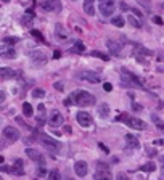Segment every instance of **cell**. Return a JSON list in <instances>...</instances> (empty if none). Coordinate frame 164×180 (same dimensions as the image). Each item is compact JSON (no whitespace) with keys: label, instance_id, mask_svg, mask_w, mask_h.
Here are the masks:
<instances>
[{"label":"cell","instance_id":"ba28073f","mask_svg":"<svg viewBox=\"0 0 164 180\" xmlns=\"http://www.w3.org/2000/svg\"><path fill=\"white\" fill-rule=\"evenodd\" d=\"M2 135L5 137L6 140H10V142H16L19 138V130L15 129V127H11V126H6L2 130Z\"/></svg>","mask_w":164,"mask_h":180},{"label":"cell","instance_id":"484cf974","mask_svg":"<svg viewBox=\"0 0 164 180\" xmlns=\"http://www.w3.org/2000/svg\"><path fill=\"white\" fill-rule=\"evenodd\" d=\"M111 23H113V26H116V27H124V18L122 16H114L111 19Z\"/></svg>","mask_w":164,"mask_h":180},{"label":"cell","instance_id":"4dcf8cb0","mask_svg":"<svg viewBox=\"0 0 164 180\" xmlns=\"http://www.w3.org/2000/svg\"><path fill=\"white\" fill-rule=\"evenodd\" d=\"M48 180H61V177H60V172L56 170V169H53V170L48 174Z\"/></svg>","mask_w":164,"mask_h":180},{"label":"cell","instance_id":"8d00e7d4","mask_svg":"<svg viewBox=\"0 0 164 180\" xmlns=\"http://www.w3.org/2000/svg\"><path fill=\"white\" fill-rule=\"evenodd\" d=\"M132 108L135 111H142V110H143V106H140L138 103H132Z\"/></svg>","mask_w":164,"mask_h":180},{"label":"cell","instance_id":"7dc6e473","mask_svg":"<svg viewBox=\"0 0 164 180\" xmlns=\"http://www.w3.org/2000/svg\"><path fill=\"white\" fill-rule=\"evenodd\" d=\"M161 177H162V178H164V167H162V169H161Z\"/></svg>","mask_w":164,"mask_h":180},{"label":"cell","instance_id":"d590c367","mask_svg":"<svg viewBox=\"0 0 164 180\" xmlns=\"http://www.w3.org/2000/svg\"><path fill=\"white\" fill-rule=\"evenodd\" d=\"M53 87L56 89V90H60V92H63L65 90V85H63V82H55V85Z\"/></svg>","mask_w":164,"mask_h":180},{"label":"cell","instance_id":"f546056e","mask_svg":"<svg viewBox=\"0 0 164 180\" xmlns=\"http://www.w3.org/2000/svg\"><path fill=\"white\" fill-rule=\"evenodd\" d=\"M142 170L143 172H153L154 170V162H146L142 166Z\"/></svg>","mask_w":164,"mask_h":180},{"label":"cell","instance_id":"1f68e13d","mask_svg":"<svg viewBox=\"0 0 164 180\" xmlns=\"http://www.w3.org/2000/svg\"><path fill=\"white\" fill-rule=\"evenodd\" d=\"M90 55L92 56H97V58H100V60H108V55H105V53H102V52H97V50H95V52H90Z\"/></svg>","mask_w":164,"mask_h":180},{"label":"cell","instance_id":"52a82bcc","mask_svg":"<svg viewBox=\"0 0 164 180\" xmlns=\"http://www.w3.org/2000/svg\"><path fill=\"white\" fill-rule=\"evenodd\" d=\"M39 6L42 10H47V11H61V3L60 0H40Z\"/></svg>","mask_w":164,"mask_h":180},{"label":"cell","instance_id":"d6986e66","mask_svg":"<svg viewBox=\"0 0 164 180\" xmlns=\"http://www.w3.org/2000/svg\"><path fill=\"white\" fill-rule=\"evenodd\" d=\"M94 3H95V0H84V11L90 16L95 15V5Z\"/></svg>","mask_w":164,"mask_h":180},{"label":"cell","instance_id":"ee69618b","mask_svg":"<svg viewBox=\"0 0 164 180\" xmlns=\"http://www.w3.org/2000/svg\"><path fill=\"white\" fill-rule=\"evenodd\" d=\"M118 180H129V177H127L126 174H119L118 175Z\"/></svg>","mask_w":164,"mask_h":180},{"label":"cell","instance_id":"bcb514c9","mask_svg":"<svg viewBox=\"0 0 164 180\" xmlns=\"http://www.w3.org/2000/svg\"><path fill=\"white\" fill-rule=\"evenodd\" d=\"M3 100H5V93L2 92V93H0V102H3Z\"/></svg>","mask_w":164,"mask_h":180},{"label":"cell","instance_id":"7bdbcfd3","mask_svg":"<svg viewBox=\"0 0 164 180\" xmlns=\"http://www.w3.org/2000/svg\"><path fill=\"white\" fill-rule=\"evenodd\" d=\"M16 121L19 122V124H21V126H24V129H29V126H27V124H26V122H24L23 119H21V118H16Z\"/></svg>","mask_w":164,"mask_h":180},{"label":"cell","instance_id":"5bb4252c","mask_svg":"<svg viewBox=\"0 0 164 180\" xmlns=\"http://www.w3.org/2000/svg\"><path fill=\"white\" fill-rule=\"evenodd\" d=\"M35 121H37V126H39V127H42V126L45 124V121H47L45 106L42 105V103H39V106H37V118H35Z\"/></svg>","mask_w":164,"mask_h":180},{"label":"cell","instance_id":"cb8c5ba5","mask_svg":"<svg viewBox=\"0 0 164 180\" xmlns=\"http://www.w3.org/2000/svg\"><path fill=\"white\" fill-rule=\"evenodd\" d=\"M127 21H129V24H130V26H134L135 29H140V27H142V23H140V21H138L137 18H135V16H132V15H129Z\"/></svg>","mask_w":164,"mask_h":180},{"label":"cell","instance_id":"e575fe53","mask_svg":"<svg viewBox=\"0 0 164 180\" xmlns=\"http://www.w3.org/2000/svg\"><path fill=\"white\" fill-rule=\"evenodd\" d=\"M138 2H140L142 5H143L146 10H150V8H151V0H138Z\"/></svg>","mask_w":164,"mask_h":180},{"label":"cell","instance_id":"44dd1931","mask_svg":"<svg viewBox=\"0 0 164 180\" xmlns=\"http://www.w3.org/2000/svg\"><path fill=\"white\" fill-rule=\"evenodd\" d=\"M16 76V71H13L10 68H2L0 69V77L2 79H13Z\"/></svg>","mask_w":164,"mask_h":180},{"label":"cell","instance_id":"ffe728a7","mask_svg":"<svg viewBox=\"0 0 164 180\" xmlns=\"http://www.w3.org/2000/svg\"><path fill=\"white\" fill-rule=\"evenodd\" d=\"M94 180H113V175L110 170H98V172H95Z\"/></svg>","mask_w":164,"mask_h":180},{"label":"cell","instance_id":"9a60e30c","mask_svg":"<svg viewBox=\"0 0 164 180\" xmlns=\"http://www.w3.org/2000/svg\"><path fill=\"white\" fill-rule=\"evenodd\" d=\"M26 154L29 159L35 161V162H40V164H44V158H42V154L39 153L37 150H32V148H26Z\"/></svg>","mask_w":164,"mask_h":180},{"label":"cell","instance_id":"d4e9b609","mask_svg":"<svg viewBox=\"0 0 164 180\" xmlns=\"http://www.w3.org/2000/svg\"><path fill=\"white\" fill-rule=\"evenodd\" d=\"M69 52H73V53H82V52H85V47H84L82 42H77V44H74V47L71 48Z\"/></svg>","mask_w":164,"mask_h":180},{"label":"cell","instance_id":"b9f144b4","mask_svg":"<svg viewBox=\"0 0 164 180\" xmlns=\"http://www.w3.org/2000/svg\"><path fill=\"white\" fill-rule=\"evenodd\" d=\"M153 23H156V24H162V19H161L159 16H153Z\"/></svg>","mask_w":164,"mask_h":180},{"label":"cell","instance_id":"4316f807","mask_svg":"<svg viewBox=\"0 0 164 180\" xmlns=\"http://www.w3.org/2000/svg\"><path fill=\"white\" fill-rule=\"evenodd\" d=\"M32 113H34V111H32V106H31L29 103H24V105H23V114H24V116L29 118V116H32Z\"/></svg>","mask_w":164,"mask_h":180},{"label":"cell","instance_id":"681fc988","mask_svg":"<svg viewBox=\"0 0 164 180\" xmlns=\"http://www.w3.org/2000/svg\"><path fill=\"white\" fill-rule=\"evenodd\" d=\"M3 2H5V3H6V2H10V0H3Z\"/></svg>","mask_w":164,"mask_h":180},{"label":"cell","instance_id":"277c9868","mask_svg":"<svg viewBox=\"0 0 164 180\" xmlns=\"http://www.w3.org/2000/svg\"><path fill=\"white\" fill-rule=\"evenodd\" d=\"M121 73H122V81L129 85V87H142V85H143V82H142L134 73H130L129 69L122 68L121 69Z\"/></svg>","mask_w":164,"mask_h":180},{"label":"cell","instance_id":"83f0119b","mask_svg":"<svg viewBox=\"0 0 164 180\" xmlns=\"http://www.w3.org/2000/svg\"><path fill=\"white\" fill-rule=\"evenodd\" d=\"M16 42H18V37H5L2 40V47H5V45H13V44H16Z\"/></svg>","mask_w":164,"mask_h":180},{"label":"cell","instance_id":"f907efd6","mask_svg":"<svg viewBox=\"0 0 164 180\" xmlns=\"http://www.w3.org/2000/svg\"><path fill=\"white\" fill-rule=\"evenodd\" d=\"M159 180H164V178H162V177H161V178H159Z\"/></svg>","mask_w":164,"mask_h":180},{"label":"cell","instance_id":"7c38bea8","mask_svg":"<svg viewBox=\"0 0 164 180\" xmlns=\"http://www.w3.org/2000/svg\"><path fill=\"white\" fill-rule=\"evenodd\" d=\"M31 60H32V63L35 64V66H44V64L47 63V56H45L44 52H32Z\"/></svg>","mask_w":164,"mask_h":180},{"label":"cell","instance_id":"f35d334b","mask_svg":"<svg viewBox=\"0 0 164 180\" xmlns=\"http://www.w3.org/2000/svg\"><path fill=\"white\" fill-rule=\"evenodd\" d=\"M63 103H65L66 106H71V105H74V103H73V98H71V97H68V98H66V100H65V102H63Z\"/></svg>","mask_w":164,"mask_h":180},{"label":"cell","instance_id":"c3c4849f","mask_svg":"<svg viewBox=\"0 0 164 180\" xmlns=\"http://www.w3.org/2000/svg\"><path fill=\"white\" fill-rule=\"evenodd\" d=\"M161 161H162V162H164V156H162V158H161Z\"/></svg>","mask_w":164,"mask_h":180},{"label":"cell","instance_id":"d6a6232c","mask_svg":"<svg viewBox=\"0 0 164 180\" xmlns=\"http://www.w3.org/2000/svg\"><path fill=\"white\" fill-rule=\"evenodd\" d=\"M31 35H32V37H35L37 40H40V42H45L44 35H42V34H40L39 31H35V29H32V31H31Z\"/></svg>","mask_w":164,"mask_h":180},{"label":"cell","instance_id":"8fae6325","mask_svg":"<svg viewBox=\"0 0 164 180\" xmlns=\"http://www.w3.org/2000/svg\"><path fill=\"white\" fill-rule=\"evenodd\" d=\"M48 124L50 127H58L63 124V116H61V113L58 110H53L52 114H50V119H48Z\"/></svg>","mask_w":164,"mask_h":180},{"label":"cell","instance_id":"5b68a950","mask_svg":"<svg viewBox=\"0 0 164 180\" xmlns=\"http://www.w3.org/2000/svg\"><path fill=\"white\" fill-rule=\"evenodd\" d=\"M77 79H81V81H87L90 84H100L102 82L100 74L94 73V71H79V73H77Z\"/></svg>","mask_w":164,"mask_h":180},{"label":"cell","instance_id":"7402d4cb","mask_svg":"<svg viewBox=\"0 0 164 180\" xmlns=\"http://www.w3.org/2000/svg\"><path fill=\"white\" fill-rule=\"evenodd\" d=\"M2 58H5V60H13V58H16V52H15V48H6V50H2Z\"/></svg>","mask_w":164,"mask_h":180},{"label":"cell","instance_id":"ac0fdd59","mask_svg":"<svg viewBox=\"0 0 164 180\" xmlns=\"http://www.w3.org/2000/svg\"><path fill=\"white\" fill-rule=\"evenodd\" d=\"M55 37L58 39L60 42L68 40V34H66V31H65V29H63V26H61V24H56V27H55Z\"/></svg>","mask_w":164,"mask_h":180},{"label":"cell","instance_id":"74e56055","mask_svg":"<svg viewBox=\"0 0 164 180\" xmlns=\"http://www.w3.org/2000/svg\"><path fill=\"white\" fill-rule=\"evenodd\" d=\"M103 89H105L106 92H111V90H113V85H111V84H108V82H106V84H103Z\"/></svg>","mask_w":164,"mask_h":180},{"label":"cell","instance_id":"30bf717a","mask_svg":"<svg viewBox=\"0 0 164 180\" xmlns=\"http://www.w3.org/2000/svg\"><path fill=\"white\" fill-rule=\"evenodd\" d=\"M106 47H108V50L113 53V55H121V50H122V44H121L119 40H113V39H108L106 40Z\"/></svg>","mask_w":164,"mask_h":180},{"label":"cell","instance_id":"ab89813d","mask_svg":"<svg viewBox=\"0 0 164 180\" xmlns=\"http://www.w3.org/2000/svg\"><path fill=\"white\" fill-rule=\"evenodd\" d=\"M98 167H100V170H108V166L105 162H98Z\"/></svg>","mask_w":164,"mask_h":180},{"label":"cell","instance_id":"8992f818","mask_svg":"<svg viewBox=\"0 0 164 180\" xmlns=\"http://www.w3.org/2000/svg\"><path fill=\"white\" fill-rule=\"evenodd\" d=\"M114 8H116V3L114 0H100V11L105 18L111 16L114 13Z\"/></svg>","mask_w":164,"mask_h":180},{"label":"cell","instance_id":"7a4b0ae2","mask_svg":"<svg viewBox=\"0 0 164 180\" xmlns=\"http://www.w3.org/2000/svg\"><path fill=\"white\" fill-rule=\"evenodd\" d=\"M116 121L124 122L129 129H135V130H145L146 129V122L145 121H142V119L135 118V116H129V114H121V116L116 118Z\"/></svg>","mask_w":164,"mask_h":180},{"label":"cell","instance_id":"4fadbf2b","mask_svg":"<svg viewBox=\"0 0 164 180\" xmlns=\"http://www.w3.org/2000/svg\"><path fill=\"white\" fill-rule=\"evenodd\" d=\"M74 172H76L77 177H85V175H87V172H89L87 162H85V161H77L74 164Z\"/></svg>","mask_w":164,"mask_h":180},{"label":"cell","instance_id":"603a6c76","mask_svg":"<svg viewBox=\"0 0 164 180\" xmlns=\"http://www.w3.org/2000/svg\"><path fill=\"white\" fill-rule=\"evenodd\" d=\"M98 114H100V118H108L110 116V106H108V103H102L98 106Z\"/></svg>","mask_w":164,"mask_h":180},{"label":"cell","instance_id":"6da1fadb","mask_svg":"<svg viewBox=\"0 0 164 180\" xmlns=\"http://www.w3.org/2000/svg\"><path fill=\"white\" fill-rule=\"evenodd\" d=\"M71 98H73V102L74 105L77 106H92V105H95V97L92 95V93L89 92H85V90H77L74 92L73 95H71Z\"/></svg>","mask_w":164,"mask_h":180},{"label":"cell","instance_id":"f6af8a7d","mask_svg":"<svg viewBox=\"0 0 164 180\" xmlns=\"http://www.w3.org/2000/svg\"><path fill=\"white\" fill-rule=\"evenodd\" d=\"M100 148H102V150L105 151V153H108V148H106V146L103 145V143H100Z\"/></svg>","mask_w":164,"mask_h":180},{"label":"cell","instance_id":"f1b7e54d","mask_svg":"<svg viewBox=\"0 0 164 180\" xmlns=\"http://www.w3.org/2000/svg\"><path fill=\"white\" fill-rule=\"evenodd\" d=\"M32 97L34 98H44L45 97V90L44 89H34L32 90Z\"/></svg>","mask_w":164,"mask_h":180},{"label":"cell","instance_id":"60d3db41","mask_svg":"<svg viewBox=\"0 0 164 180\" xmlns=\"http://www.w3.org/2000/svg\"><path fill=\"white\" fill-rule=\"evenodd\" d=\"M37 174L42 177V175H45V167L44 166H40V169H37Z\"/></svg>","mask_w":164,"mask_h":180},{"label":"cell","instance_id":"9c48e42d","mask_svg":"<svg viewBox=\"0 0 164 180\" xmlns=\"http://www.w3.org/2000/svg\"><path fill=\"white\" fill-rule=\"evenodd\" d=\"M76 121L79 122L82 127H89V126L92 124V116H90L89 113H85V111H77Z\"/></svg>","mask_w":164,"mask_h":180},{"label":"cell","instance_id":"e0dca14e","mask_svg":"<svg viewBox=\"0 0 164 180\" xmlns=\"http://www.w3.org/2000/svg\"><path fill=\"white\" fill-rule=\"evenodd\" d=\"M10 172H11V174H15V175H23V174H24L23 161H21V159H16V161H15V166H11Z\"/></svg>","mask_w":164,"mask_h":180},{"label":"cell","instance_id":"3957f363","mask_svg":"<svg viewBox=\"0 0 164 180\" xmlns=\"http://www.w3.org/2000/svg\"><path fill=\"white\" fill-rule=\"evenodd\" d=\"M35 137H37V140L40 142V145L45 150L52 151V153H58V151L61 150V146H63L58 140H55V138H52V137H48L45 134H37Z\"/></svg>","mask_w":164,"mask_h":180},{"label":"cell","instance_id":"2e32d148","mask_svg":"<svg viewBox=\"0 0 164 180\" xmlns=\"http://www.w3.org/2000/svg\"><path fill=\"white\" fill-rule=\"evenodd\" d=\"M126 142H127V146L129 148H138L140 146V142H138V138L135 135H132V134H127L126 135Z\"/></svg>","mask_w":164,"mask_h":180},{"label":"cell","instance_id":"836d02e7","mask_svg":"<svg viewBox=\"0 0 164 180\" xmlns=\"http://www.w3.org/2000/svg\"><path fill=\"white\" fill-rule=\"evenodd\" d=\"M146 154L150 158H154L156 154H158V151H156V148H146Z\"/></svg>","mask_w":164,"mask_h":180}]
</instances>
